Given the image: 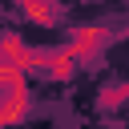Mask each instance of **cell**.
I'll list each match as a JSON object with an SVG mask.
<instances>
[{
  "mask_svg": "<svg viewBox=\"0 0 129 129\" xmlns=\"http://www.w3.org/2000/svg\"><path fill=\"white\" fill-rule=\"evenodd\" d=\"M32 109H36V101H32L28 77H20V81H12V85H0V129L28 121Z\"/></svg>",
  "mask_w": 129,
  "mask_h": 129,
  "instance_id": "6da1fadb",
  "label": "cell"
},
{
  "mask_svg": "<svg viewBox=\"0 0 129 129\" xmlns=\"http://www.w3.org/2000/svg\"><path fill=\"white\" fill-rule=\"evenodd\" d=\"M113 36H117V32H113L109 24H81V28L69 32V44H64V48L85 64V60H93L97 52H105V48L113 44Z\"/></svg>",
  "mask_w": 129,
  "mask_h": 129,
  "instance_id": "7a4b0ae2",
  "label": "cell"
},
{
  "mask_svg": "<svg viewBox=\"0 0 129 129\" xmlns=\"http://www.w3.org/2000/svg\"><path fill=\"white\" fill-rule=\"evenodd\" d=\"M40 60H44V48L24 44L16 32H4L0 36V64H12L20 73H40Z\"/></svg>",
  "mask_w": 129,
  "mask_h": 129,
  "instance_id": "3957f363",
  "label": "cell"
},
{
  "mask_svg": "<svg viewBox=\"0 0 129 129\" xmlns=\"http://www.w3.org/2000/svg\"><path fill=\"white\" fill-rule=\"evenodd\" d=\"M40 73H44L48 81H73V77L81 73V60H77L69 48H44Z\"/></svg>",
  "mask_w": 129,
  "mask_h": 129,
  "instance_id": "277c9868",
  "label": "cell"
},
{
  "mask_svg": "<svg viewBox=\"0 0 129 129\" xmlns=\"http://www.w3.org/2000/svg\"><path fill=\"white\" fill-rule=\"evenodd\" d=\"M16 8H20L32 24H44V28L60 24V4H56V0H16Z\"/></svg>",
  "mask_w": 129,
  "mask_h": 129,
  "instance_id": "5b68a950",
  "label": "cell"
},
{
  "mask_svg": "<svg viewBox=\"0 0 129 129\" xmlns=\"http://www.w3.org/2000/svg\"><path fill=\"white\" fill-rule=\"evenodd\" d=\"M125 93H129L125 85H113V89H105V109H113V105H117V101H121Z\"/></svg>",
  "mask_w": 129,
  "mask_h": 129,
  "instance_id": "8992f818",
  "label": "cell"
}]
</instances>
